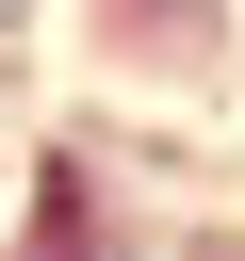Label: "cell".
<instances>
[{"label":"cell","mask_w":245,"mask_h":261,"mask_svg":"<svg viewBox=\"0 0 245 261\" xmlns=\"http://www.w3.org/2000/svg\"><path fill=\"white\" fill-rule=\"evenodd\" d=\"M0 16H16V0H0Z\"/></svg>","instance_id":"obj_1"}]
</instances>
